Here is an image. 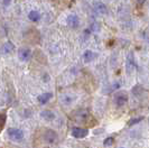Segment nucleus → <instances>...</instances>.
Here are the masks:
<instances>
[{
  "instance_id": "1",
  "label": "nucleus",
  "mask_w": 149,
  "mask_h": 148,
  "mask_svg": "<svg viewBox=\"0 0 149 148\" xmlns=\"http://www.w3.org/2000/svg\"><path fill=\"white\" fill-rule=\"evenodd\" d=\"M90 112L85 109H79V110H75L74 112H72L71 114V118L73 119L76 122H80V124H84L86 122L90 119Z\"/></svg>"
},
{
  "instance_id": "2",
  "label": "nucleus",
  "mask_w": 149,
  "mask_h": 148,
  "mask_svg": "<svg viewBox=\"0 0 149 148\" xmlns=\"http://www.w3.org/2000/svg\"><path fill=\"white\" fill-rule=\"evenodd\" d=\"M8 137L14 141H20L24 138V133H22V130L18 129V128H9Z\"/></svg>"
},
{
  "instance_id": "3",
  "label": "nucleus",
  "mask_w": 149,
  "mask_h": 148,
  "mask_svg": "<svg viewBox=\"0 0 149 148\" xmlns=\"http://www.w3.org/2000/svg\"><path fill=\"white\" fill-rule=\"evenodd\" d=\"M126 68H127V73L131 74L136 68V59H134V52H129L127 56V62H126Z\"/></svg>"
},
{
  "instance_id": "4",
  "label": "nucleus",
  "mask_w": 149,
  "mask_h": 148,
  "mask_svg": "<svg viewBox=\"0 0 149 148\" xmlns=\"http://www.w3.org/2000/svg\"><path fill=\"white\" fill-rule=\"evenodd\" d=\"M43 138H44V140L46 141L47 144H55V142L57 141V139H58V136H57V133H55L54 130L48 129V130H46L44 133Z\"/></svg>"
},
{
  "instance_id": "5",
  "label": "nucleus",
  "mask_w": 149,
  "mask_h": 148,
  "mask_svg": "<svg viewBox=\"0 0 149 148\" xmlns=\"http://www.w3.org/2000/svg\"><path fill=\"white\" fill-rule=\"evenodd\" d=\"M31 57V51L28 47H22L18 50V59L22 62H28Z\"/></svg>"
},
{
  "instance_id": "6",
  "label": "nucleus",
  "mask_w": 149,
  "mask_h": 148,
  "mask_svg": "<svg viewBox=\"0 0 149 148\" xmlns=\"http://www.w3.org/2000/svg\"><path fill=\"white\" fill-rule=\"evenodd\" d=\"M89 135V130L88 129H84V128H80V127H74L72 129V136L77 138V139H81L84 138Z\"/></svg>"
},
{
  "instance_id": "7",
  "label": "nucleus",
  "mask_w": 149,
  "mask_h": 148,
  "mask_svg": "<svg viewBox=\"0 0 149 148\" xmlns=\"http://www.w3.org/2000/svg\"><path fill=\"white\" fill-rule=\"evenodd\" d=\"M114 102L118 107H123L128 102V94L125 92H119L116 94L114 98Z\"/></svg>"
},
{
  "instance_id": "8",
  "label": "nucleus",
  "mask_w": 149,
  "mask_h": 148,
  "mask_svg": "<svg viewBox=\"0 0 149 148\" xmlns=\"http://www.w3.org/2000/svg\"><path fill=\"white\" fill-rule=\"evenodd\" d=\"M15 50V45L11 42H6L5 44H2V46L0 47V55H7L10 54Z\"/></svg>"
},
{
  "instance_id": "9",
  "label": "nucleus",
  "mask_w": 149,
  "mask_h": 148,
  "mask_svg": "<svg viewBox=\"0 0 149 148\" xmlns=\"http://www.w3.org/2000/svg\"><path fill=\"white\" fill-rule=\"evenodd\" d=\"M66 22L67 25L71 27V28H77L79 27V25H80V19H79V17L76 15H70L68 17H67L66 19Z\"/></svg>"
},
{
  "instance_id": "10",
  "label": "nucleus",
  "mask_w": 149,
  "mask_h": 148,
  "mask_svg": "<svg viewBox=\"0 0 149 148\" xmlns=\"http://www.w3.org/2000/svg\"><path fill=\"white\" fill-rule=\"evenodd\" d=\"M93 7H94L95 13H97L99 15H105V14L108 13V8H107V6H105L104 3L100 2V1H95V2L93 3Z\"/></svg>"
},
{
  "instance_id": "11",
  "label": "nucleus",
  "mask_w": 149,
  "mask_h": 148,
  "mask_svg": "<svg viewBox=\"0 0 149 148\" xmlns=\"http://www.w3.org/2000/svg\"><path fill=\"white\" fill-rule=\"evenodd\" d=\"M97 57V53L93 52V51H85L84 54H83V59H84V62L85 63H89V62H92V61H94V59Z\"/></svg>"
},
{
  "instance_id": "12",
  "label": "nucleus",
  "mask_w": 149,
  "mask_h": 148,
  "mask_svg": "<svg viewBox=\"0 0 149 148\" xmlns=\"http://www.w3.org/2000/svg\"><path fill=\"white\" fill-rule=\"evenodd\" d=\"M53 98V93L52 92H47V93H43V94H40V96H38L37 100L38 102L40 104H45L47 103L51 99Z\"/></svg>"
},
{
  "instance_id": "13",
  "label": "nucleus",
  "mask_w": 149,
  "mask_h": 148,
  "mask_svg": "<svg viewBox=\"0 0 149 148\" xmlns=\"http://www.w3.org/2000/svg\"><path fill=\"white\" fill-rule=\"evenodd\" d=\"M40 117L46 121H52L55 119V113L51 110H43L40 111Z\"/></svg>"
},
{
  "instance_id": "14",
  "label": "nucleus",
  "mask_w": 149,
  "mask_h": 148,
  "mask_svg": "<svg viewBox=\"0 0 149 148\" xmlns=\"http://www.w3.org/2000/svg\"><path fill=\"white\" fill-rule=\"evenodd\" d=\"M28 18H29V20H31V22H37L40 19V14L38 13L37 10H31L29 14H28Z\"/></svg>"
},
{
  "instance_id": "15",
  "label": "nucleus",
  "mask_w": 149,
  "mask_h": 148,
  "mask_svg": "<svg viewBox=\"0 0 149 148\" xmlns=\"http://www.w3.org/2000/svg\"><path fill=\"white\" fill-rule=\"evenodd\" d=\"M61 102L64 104V105H68L73 102V98L70 96V94H64V96H61Z\"/></svg>"
},
{
  "instance_id": "16",
  "label": "nucleus",
  "mask_w": 149,
  "mask_h": 148,
  "mask_svg": "<svg viewBox=\"0 0 149 148\" xmlns=\"http://www.w3.org/2000/svg\"><path fill=\"white\" fill-rule=\"evenodd\" d=\"M143 120V117H138V118H134L131 119L129 122H128V125L129 126H134V125H136V124H138V122H140V121H142Z\"/></svg>"
},
{
  "instance_id": "17",
  "label": "nucleus",
  "mask_w": 149,
  "mask_h": 148,
  "mask_svg": "<svg viewBox=\"0 0 149 148\" xmlns=\"http://www.w3.org/2000/svg\"><path fill=\"white\" fill-rule=\"evenodd\" d=\"M6 119H7V117H6V114H0V131H1V129L3 128V126H5V124H6Z\"/></svg>"
},
{
  "instance_id": "18",
  "label": "nucleus",
  "mask_w": 149,
  "mask_h": 148,
  "mask_svg": "<svg viewBox=\"0 0 149 148\" xmlns=\"http://www.w3.org/2000/svg\"><path fill=\"white\" fill-rule=\"evenodd\" d=\"M113 141H114V139H113L112 137H108V138L104 139V141H103V145H104L105 147H109V146H111L112 144H113Z\"/></svg>"
},
{
  "instance_id": "19",
  "label": "nucleus",
  "mask_w": 149,
  "mask_h": 148,
  "mask_svg": "<svg viewBox=\"0 0 149 148\" xmlns=\"http://www.w3.org/2000/svg\"><path fill=\"white\" fill-rule=\"evenodd\" d=\"M10 2H11V0H2V3H3V6H8Z\"/></svg>"
},
{
  "instance_id": "20",
  "label": "nucleus",
  "mask_w": 149,
  "mask_h": 148,
  "mask_svg": "<svg viewBox=\"0 0 149 148\" xmlns=\"http://www.w3.org/2000/svg\"><path fill=\"white\" fill-rule=\"evenodd\" d=\"M146 1H147V0H137V2H138L139 5H143Z\"/></svg>"
}]
</instances>
